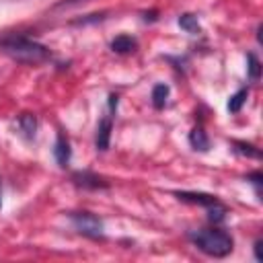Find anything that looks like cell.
<instances>
[{
  "mask_svg": "<svg viewBox=\"0 0 263 263\" xmlns=\"http://www.w3.org/2000/svg\"><path fill=\"white\" fill-rule=\"evenodd\" d=\"M247 181L255 185V189H257V195H259V185H261V181H263V175H261L259 171H255V173H251V175H247Z\"/></svg>",
  "mask_w": 263,
  "mask_h": 263,
  "instance_id": "17",
  "label": "cell"
},
{
  "mask_svg": "<svg viewBox=\"0 0 263 263\" xmlns=\"http://www.w3.org/2000/svg\"><path fill=\"white\" fill-rule=\"evenodd\" d=\"M111 129H113V121L111 117H103L97 125V134H95V148L105 152L109 148V142H111Z\"/></svg>",
  "mask_w": 263,
  "mask_h": 263,
  "instance_id": "6",
  "label": "cell"
},
{
  "mask_svg": "<svg viewBox=\"0 0 263 263\" xmlns=\"http://www.w3.org/2000/svg\"><path fill=\"white\" fill-rule=\"evenodd\" d=\"M0 203H2V199H0Z\"/></svg>",
  "mask_w": 263,
  "mask_h": 263,
  "instance_id": "20",
  "label": "cell"
},
{
  "mask_svg": "<svg viewBox=\"0 0 263 263\" xmlns=\"http://www.w3.org/2000/svg\"><path fill=\"white\" fill-rule=\"evenodd\" d=\"M247 70H249V76L253 78V80H259L261 78V62H259V58L255 55V53H247Z\"/></svg>",
  "mask_w": 263,
  "mask_h": 263,
  "instance_id": "16",
  "label": "cell"
},
{
  "mask_svg": "<svg viewBox=\"0 0 263 263\" xmlns=\"http://www.w3.org/2000/svg\"><path fill=\"white\" fill-rule=\"evenodd\" d=\"M189 144H191L193 150L208 152V148H210V138H208V134L203 132L201 125H197V127H193V129L189 132Z\"/></svg>",
  "mask_w": 263,
  "mask_h": 263,
  "instance_id": "9",
  "label": "cell"
},
{
  "mask_svg": "<svg viewBox=\"0 0 263 263\" xmlns=\"http://www.w3.org/2000/svg\"><path fill=\"white\" fill-rule=\"evenodd\" d=\"M0 51L6 53L10 60L18 64H29V66H39L51 58L49 47L43 43L23 35V33H4L0 35Z\"/></svg>",
  "mask_w": 263,
  "mask_h": 263,
  "instance_id": "1",
  "label": "cell"
},
{
  "mask_svg": "<svg viewBox=\"0 0 263 263\" xmlns=\"http://www.w3.org/2000/svg\"><path fill=\"white\" fill-rule=\"evenodd\" d=\"M232 146H234V150L238 152V154H242V156H249V158H259L261 156V152H259V148H255L253 144H247V142H232Z\"/></svg>",
  "mask_w": 263,
  "mask_h": 263,
  "instance_id": "15",
  "label": "cell"
},
{
  "mask_svg": "<svg viewBox=\"0 0 263 263\" xmlns=\"http://www.w3.org/2000/svg\"><path fill=\"white\" fill-rule=\"evenodd\" d=\"M177 23H179V27H181L183 31H187V33H191V35H197V33H199V21H197L195 14L185 12V14H181V16L177 18Z\"/></svg>",
  "mask_w": 263,
  "mask_h": 263,
  "instance_id": "11",
  "label": "cell"
},
{
  "mask_svg": "<svg viewBox=\"0 0 263 263\" xmlns=\"http://www.w3.org/2000/svg\"><path fill=\"white\" fill-rule=\"evenodd\" d=\"M109 109L111 111L117 109V95H109Z\"/></svg>",
  "mask_w": 263,
  "mask_h": 263,
  "instance_id": "18",
  "label": "cell"
},
{
  "mask_svg": "<svg viewBox=\"0 0 263 263\" xmlns=\"http://www.w3.org/2000/svg\"><path fill=\"white\" fill-rule=\"evenodd\" d=\"M247 99H249V88L236 90V92L228 99V111H230V113H238V111L242 109V105L247 103Z\"/></svg>",
  "mask_w": 263,
  "mask_h": 263,
  "instance_id": "12",
  "label": "cell"
},
{
  "mask_svg": "<svg viewBox=\"0 0 263 263\" xmlns=\"http://www.w3.org/2000/svg\"><path fill=\"white\" fill-rule=\"evenodd\" d=\"M166 99H168V86L166 84H156L154 88H152V105L156 107V109H162L164 105H166Z\"/></svg>",
  "mask_w": 263,
  "mask_h": 263,
  "instance_id": "13",
  "label": "cell"
},
{
  "mask_svg": "<svg viewBox=\"0 0 263 263\" xmlns=\"http://www.w3.org/2000/svg\"><path fill=\"white\" fill-rule=\"evenodd\" d=\"M18 129H21V134H23L27 140L35 138V132H37V119H35V115L23 113V115L18 117Z\"/></svg>",
  "mask_w": 263,
  "mask_h": 263,
  "instance_id": "10",
  "label": "cell"
},
{
  "mask_svg": "<svg viewBox=\"0 0 263 263\" xmlns=\"http://www.w3.org/2000/svg\"><path fill=\"white\" fill-rule=\"evenodd\" d=\"M189 238L191 242L205 255L210 257H226L232 253V247H234V240L232 236L222 230V228H203V230H193L189 232Z\"/></svg>",
  "mask_w": 263,
  "mask_h": 263,
  "instance_id": "2",
  "label": "cell"
},
{
  "mask_svg": "<svg viewBox=\"0 0 263 263\" xmlns=\"http://www.w3.org/2000/svg\"><path fill=\"white\" fill-rule=\"evenodd\" d=\"M226 214H228V210H226V205H224L222 201H218L216 205L208 208V220L214 222V224L224 222V220H226Z\"/></svg>",
  "mask_w": 263,
  "mask_h": 263,
  "instance_id": "14",
  "label": "cell"
},
{
  "mask_svg": "<svg viewBox=\"0 0 263 263\" xmlns=\"http://www.w3.org/2000/svg\"><path fill=\"white\" fill-rule=\"evenodd\" d=\"M70 2H78V0H62L60 4H70Z\"/></svg>",
  "mask_w": 263,
  "mask_h": 263,
  "instance_id": "19",
  "label": "cell"
},
{
  "mask_svg": "<svg viewBox=\"0 0 263 263\" xmlns=\"http://www.w3.org/2000/svg\"><path fill=\"white\" fill-rule=\"evenodd\" d=\"M70 220L74 224V228L88 236V238H103L105 236V226L103 220L99 216H95L92 212H70Z\"/></svg>",
  "mask_w": 263,
  "mask_h": 263,
  "instance_id": "3",
  "label": "cell"
},
{
  "mask_svg": "<svg viewBox=\"0 0 263 263\" xmlns=\"http://www.w3.org/2000/svg\"><path fill=\"white\" fill-rule=\"evenodd\" d=\"M136 47H138V41H136L132 35H117V37L111 41V51L121 53V55L136 51Z\"/></svg>",
  "mask_w": 263,
  "mask_h": 263,
  "instance_id": "8",
  "label": "cell"
},
{
  "mask_svg": "<svg viewBox=\"0 0 263 263\" xmlns=\"http://www.w3.org/2000/svg\"><path fill=\"white\" fill-rule=\"evenodd\" d=\"M53 156H55V162L58 166H68L70 164V158H72V148H70V142L66 136H58L55 144H53Z\"/></svg>",
  "mask_w": 263,
  "mask_h": 263,
  "instance_id": "7",
  "label": "cell"
},
{
  "mask_svg": "<svg viewBox=\"0 0 263 263\" xmlns=\"http://www.w3.org/2000/svg\"><path fill=\"white\" fill-rule=\"evenodd\" d=\"M72 183L82 189H105L109 185L103 177H99L97 173H90V171H76L72 175Z\"/></svg>",
  "mask_w": 263,
  "mask_h": 263,
  "instance_id": "4",
  "label": "cell"
},
{
  "mask_svg": "<svg viewBox=\"0 0 263 263\" xmlns=\"http://www.w3.org/2000/svg\"><path fill=\"white\" fill-rule=\"evenodd\" d=\"M181 201H187V203H195V205H201V208H212L216 205L220 199L216 195H210V193H199V191H177L175 193Z\"/></svg>",
  "mask_w": 263,
  "mask_h": 263,
  "instance_id": "5",
  "label": "cell"
}]
</instances>
